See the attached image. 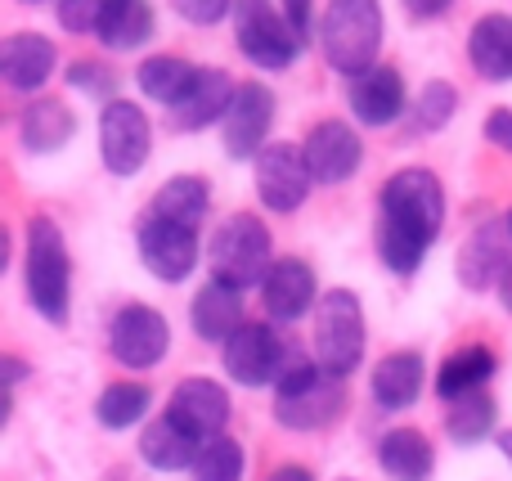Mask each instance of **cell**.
<instances>
[{
	"instance_id": "cell-1",
	"label": "cell",
	"mask_w": 512,
	"mask_h": 481,
	"mask_svg": "<svg viewBox=\"0 0 512 481\" xmlns=\"http://www.w3.org/2000/svg\"><path fill=\"white\" fill-rule=\"evenodd\" d=\"M445 225V189L432 171L405 167L387 176L382 185V225H378V252L387 270L414 275L423 252L441 239Z\"/></svg>"
},
{
	"instance_id": "cell-2",
	"label": "cell",
	"mask_w": 512,
	"mask_h": 481,
	"mask_svg": "<svg viewBox=\"0 0 512 481\" xmlns=\"http://www.w3.org/2000/svg\"><path fill=\"white\" fill-rule=\"evenodd\" d=\"M319 50L346 77L378 68L382 5L378 0H328L324 18H319Z\"/></svg>"
},
{
	"instance_id": "cell-3",
	"label": "cell",
	"mask_w": 512,
	"mask_h": 481,
	"mask_svg": "<svg viewBox=\"0 0 512 481\" xmlns=\"http://www.w3.org/2000/svg\"><path fill=\"white\" fill-rule=\"evenodd\" d=\"M279 401H274V419L292 432H315L342 414V378L328 374V369L310 365V360L288 356L279 383H274Z\"/></svg>"
},
{
	"instance_id": "cell-4",
	"label": "cell",
	"mask_w": 512,
	"mask_h": 481,
	"mask_svg": "<svg viewBox=\"0 0 512 481\" xmlns=\"http://www.w3.org/2000/svg\"><path fill=\"white\" fill-rule=\"evenodd\" d=\"M234 41H239L243 59H252L256 68L279 72L297 63L306 36L270 0H234Z\"/></svg>"
},
{
	"instance_id": "cell-5",
	"label": "cell",
	"mask_w": 512,
	"mask_h": 481,
	"mask_svg": "<svg viewBox=\"0 0 512 481\" xmlns=\"http://www.w3.org/2000/svg\"><path fill=\"white\" fill-rule=\"evenodd\" d=\"M68 284H72V261L63 248V234L54 221H32L27 230V297L50 324L68 320Z\"/></svg>"
},
{
	"instance_id": "cell-6",
	"label": "cell",
	"mask_w": 512,
	"mask_h": 481,
	"mask_svg": "<svg viewBox=\"0 0 512 481\" xmlns=\"http://www.w3.org/2000/svg\"><path fill=\"white\" fill-rule=\"evenodd\" d=\"M212 279L230 288H252V284H265L270 275V230L256 221L252 212H239L212 234Z\"/></svg>"
},
{
	"instance_id": "cell-7",
	"label": "cell",
	"mask_w": 512,
	"mask_h": 481,
	"mask_svg": "<svg viewBox=\"0 0 512 481\" xmlns=\"http://www.w3.org/2000/svg\"><path fill=\"white\" fill-rule=\"evenodd\" d=\"M315 356L319 369L346 378L351 369H360L364 356V311L360 297L351 288H328L319 297V315H315Z\"/></svg>"
},
{
	"instance_id": "cell-8",
	"label": "cell",
	"mask_w": 512,
	"mask_h": 481,
	"mask_svg": "<svg viewBox=\"0 0 512 481\" xmlns=\"http://www.w3.org/2000/svg\"><path fill=\"white\" fill-rule=\"evenodd\" d=\"M153 149V126L144 117L140 104L131 99H108V108L99 113V158L113 176H135L149 162Z\"/></svg>"
},
{
	"instance_id": "cell-9",
	"label": "cell",
	"mask_w": 512,
	"mask_h": 481,
	"mask_svg": "<svg viewBox=\"0 0 512 481\" xmlns=\"http://www.w3.org/2000/svg\"><path fill=\"white\" fill-rule=\"evenodd\" d=\"M310 185V162L297 144H265V153L256 158V194L270 212H297L306 203Z\"/></svg>"
},
{
	"instance_id": "cell-10",
	"label": "cell",
	"mask_w": 512,
	"mask_h": 481,
	"mask_svg": "<svg viewBox=\"0 0 512 481\" xmlns=\"http://www.w3.org/2000/svg\"><path fill=\"white\" fill-rule=\"evenodd\" d=\"M283 365H288V351H283L279 333L270 324H243L230 342H225V369L239 387H265L279 383Z\"/></svg>"
},
{
	"instance_id": "cell-11",
	"label": "cell",
	"mask_w": 512,
	"mask_h": 481,
	"mask_svg": "<svg viewBox=\"0 0 512 481\" xmlns=\"http://www.w3.org/2000/svg\"><path fill=\"white\" fill-rule=\"evenodd\" d=\"M167 342V320L153 306H122L113 315V329H108V347L126 369H153L167 356Z\"/></svg>"
},
{
	"instance_id": "cell-12",
	"label": "cell",
	"mask_w": 512,
	"mask_h": 481,
	"mask_svg": "<svg viewBox=\"0 0 512 481\" xmlns=\"http://www.w3.org/2000/svg\"><path fill=\"white\" fill-rule=\"evenodd\" d=\"M140 261L149 275H158L162 284H180L194 275L198 266V230L171 221H144L140 225Z\"/></svg>"
},
{
	"instance_id": "cell-13",
	"label": "cell",
	"mask_w": 512,
	"mask_h": 481,
	"mask_svg": "<svg viewBox=\"0 0 512 481\" xmlns=\"http://www.w3.org/2000/svg\"><path fill=\"white\" fill-rule=\"evenodd\" d=\"M270 126H274V95L265 86H256V81L239 86V95H234L230 113H225V122H221L225 153H230V158H239V162L261 158Z\"/></svg>"
},
{
	"instance_id": "cell-14",
	"label": "cell",
	"mask_w": 512,
	"mask_h": 481,
	"mask_svg": "<svg viewBox=\"0 0 512 481\" xmlns=\"http://www.w3.org/2000/svg\"><path fill=\"white\" fill-rule=\"evenodd\" d=\"M167 419H176L189 437L207 446V441L225 437V423H230V396H225V387H216L212 378H185V383L171 392Z\"/></svg>"
},
{
	"instance_id": "cell-15",
	"label": "cell",
	"mask_w": 512,
	"mask_h": 481,
	"mask_svg": "<svg viewBox=\"0 0 512 481\" xmlns=\"http://www.w3.org/2000/svg\"><path fill=\"white\" fill-rule=\"evenodd\" d=\"M301 153H306V162H310V176H315V185H342V180H351L355 171H360V162H364L360 135H355L346 122H319V126H310Z\"/></svg>"
},
{
	"instance_id": "cell-16",
	"label": "cell",
	"mask_w": 512,
	"mask_h": 481,
	"mask_svg": "<svg viewBox=\"0 0 512 481\" xmlns=\"http://www.w3.org/2000/svg\"><path fill=\"white\" fill-rule=\"evenodd\" d=\"M234 95H239V86L225 68H198L194 86L171 108V122H176V131H207L212 122H225Z\"/></svg>"
},
{
	"instance_id": "cell-17",
	"label": "cell",
	"mask_w": 512,
	"mask_h": 481,
	"mask_svg": "<svg viewBox=\"0 0 512 481\" xmlns=\"http://www.w3.org/2000/svg\"><path fill=\"white\" fill-rule=\"evenodd\" d=\"M54 63H59L54 41L41 32H14L0 45V77H5L9 90H23V95H32L50 81Z\"/></svg>"
},
{
	"instance_id": "cell-18",
	"label": "cell",
	"mask_w": 512,
	"mask_h": 481,
	"mask_svg": "<svg viewBox=\"0 0 512 481\" xmlns=\"http://www.w3.org/2000/svg\"><path fill=\"white\" fill-rule=\"evenodd\" d=\"M346 104H351V113L360 117L364 126H387V122H396L400 108H405V77H400L396 68H387V63H378V68H369V72H360V77H351Z\"/></svg>"
},
{
	"instance_id": "cell-19",
	"label": "cell",
	"mask_w": 512,
	"mask_h": 481,
	"mask_svg": "<svg viewBox=\"0 0 512 481\" xmlns=\"http://www.w3.org/2000/svg\"><path fill=\"white\" fill-rule=\"evenodd\" d=\"M315 297H319L315 293V270H310L306 261H297V257L274 261L270 275H265V284H261L265 311H270V320H279V324L301 320Z\"/></svg>"
},
{
	"instance_id": "cell-20",
	"label": "cell",
	"mask_w": 512,
	"mask_h": 481,
	"mask_svg": "<svg viewBox=\"0 0 512 481\" xmlns=\"http://www.w3.org/2000/svg\"><path fill=\"white\" fill-rule=\"evenodd\" d=\"M243 288H230L221 284V279H212V284L198 288L194 297V333L203 342H230L234 333L243 329Z\"/></svg>"
},
{
	"instance_id": "cell-21",
	"label": "cell",
	"mask_w": 512,
	"mask_h": 481,
	"mask_svg": "<svg viewBox=\"0 0 512 481\" xmlns=\"http://www.w3.org/2000/svg\"><path fill=\"white\" fill-rule=\"evenodd\" d=\"M423 378H427V365L418 351H391L373 369V401L382 410H409L418 401V392H423Z\"/></svg>"
},
{
	"instance_id": "cell-22",
	"label": "cell",
	"mask_w": 512,
	"mask_h": 481,
	"mask_svg": "<svg viewBox=\"0 0 512 481\" xmlns=\"http://www.w3.org/2000/svg\"><path fill=\"white\" fill-rule=\"evenodd\" d=\"M468 59L486 81H512V14H486L468 32Z\"/></svg>"
},
{
	"instance_id": "cell-23",
	"label": "cell",
	"mask_w": 512,
	"mask_h": 481,
	"mask_svg": "<svg viewBox=\"0 0 512 481\" xmlns=\"http://www.w3.org/2000/svg\"><path fill=\"white\" fill-rule=\"evenodd\" d=\"M198 450H203V441H194L176 419H167V414H162V419H153L149 428H144V437H140L144 464H153L158 473H180V468H194Z\"/></svg>"
},
{
	"instance_id": "cell-24",
	"label": "cell",
	"mask_w": 512,
	"mask_h": 481,
	"mask_svg": "<svg viewBox=\"0 0 512 481\" xmlns=\"http://www.w3.org/2000/svg\"><path fill=\"white\" fill-rule=\"evenodd\" d=\"M378 464H382V473H387L391 481H427L432 477L436 455H432V446H427L423 432L396 428V432H387V437L378 441Z\"/></svg>"
},
{
	"instance_id": "cell-25",
	"label": "cell",
	"mask_w": 512,
	"mask_h": 481,
	"mask_svg": "<svg viewBox=\"0 0 512 481\" xmlns=\"http://www.w3.org/2000/svg\"><path fill=\"white\" fill-rule=\"evenodd\" d=\"M504 266H508V257H504V225H481L477 234H472L468 243H463V252H459V279L468 288H490V284H499V275H504Z\"/></svg>"
},
{
	"instance_id": "cell-26",
	"label": "cell",
	"mask_w": 512,
	"mask_h": 481,
	"mask_svg": "<svg viewBox=\"0 0 512 481\" xmlns=\"http://www.w3.org/2000/svg\"><path fill=\"white\" fill-rule=\"evenodd\" d=\"M490 374H495V351L463 347V351H454L441 365V374H436V396H441V401H463V396L481 392V387L490 383Z\"/></svg>"
},
{
	"instance_id": "cell-27",
	"label": "cell",
	"mask_w": 512,
	"mask_h": 481,
	"mask_svg": "<svg viewBox=\"0 0 512 481\" xmlns=\"http://www.w3.org/2000/svg\"><path fill=\"white\" fill-rule=\"evenodd\" d=\"M194 77H198V68L189 59H176V54H153V59L140 63L135 86H140L149 99H158V104L176 108L180 99H185V90L194 86Z\"/></svg>"
},
{
	"instance_id": "cell-28",
	"label": "cell",
	"mask_w": 512,
	"mask_h": 481,
	"mask_svg": "<svg viewBox=\"0 0 512 481\" xmlns=\"http://www.w3.org/2000/svg\"><path fill=\"white\" fill-rule=\"evenodd\" d=\"M153 221H171V225H185V230H198V221L207 216V185L198 176H176L158 189L149 207Z\"/></svg>"
},
{
	"instance_id": "cell-29",
	"label": "cell",
	"mask_w": 512,
	"mask_h": 481,
	"mask_svg": "<svg viewBox=\"0 0 512 481\" xmlns=\"http://www.w3.org/2000/svg\"><path fill=\"white\" fill-rule=\"evenodd\" d=\"M77 131V117L59 104V99H36L32 108L23 113V144L32 153H54L72 140Z\"/></svg>"
},
{
	"instance_id": "cell-30",
	"label": "cell",
	"mask_w": 512,
	"mask_h": 481,
	"mask_svg": "<svg viewBox=\"0 0 512 481\" xmlns=\"http://www.w3.org/2000/svg\"><path fill=\"white\" fill-rule=\"evenodd\" d=\"M95 36L108 45V50H140V45L153 36V5L149 0H117Z\"/></svg>"
},
{
	"instance_id": "cell-31",
	"label": "cell",
	"mask_w": 512,
	"mask_h": 481,
	"mask_svg": "<svg viewBox=\"0 0 512 481\" xmlns=\"http://www.w3.org/2000/svg\"><path fill=\"white\" fill-rule=\"evenodd\" d=\"M149 387L144 383H108L104 392H99L95 401V419L104 423V428L122 432V428H135V423L149 414Z\"/></svg>"
},
{
	"instance_id": "cell-32",
	"label": "cell",
	"mask_w": 512,
	"mask_h": 481,
	"mask_svg": "<svg viewBox=\"0 0 512 481\" xmlns=\"http://www.w3.org/2000/svg\"><path fill=\"white\" fill-rule=\"evenodd\" d=\"M495 428V401L486 392H472L463 401H450V414H445V432H450L459 446H472L486 432Z\"/></svg>"
},
{
	"instance_id": "cell-33",
	"label": "cell",
	"mask_w": 512,
	"mask_h": 481,
	"mask_svg": "<svg viewBox=\"0 0 512 481\" xmlns=\"http://www.w3.org/2000/svg\"><path fill=\"white\" fill-rule=\"evenodd\" d=\"M243 477V446L230 437H216L198 450L194 481H239Z\"/></svg>"
},
{
	"instance_id": "cell-34",
	"label": "cell",
	"mask_w": 512,
	"mask_h": 481,
	"mask_svg": "<svg viewBox=\"0 0 512 481\" xmlns=\"http://www.w3.org/2000/svg\"><path fill=\"white\" fill-rule=\"evenodd\" d=\"M454 108H459V90L450 81H427L423 95H418V126L423 131H441L454 117Z\"/></svg>"
},
{
	"instance_id": "cell-35",
	"label": "cell",
	"mask_w": 512,
	"mask_h": 481,
	"mask_svg": "<svg viewBox=\"0 0 512 481\" xmlns=\"http://www.w3.org/2000/svg\"><path fill=\"white\" fill-rule=\"evenodd\" d=\"M113 5L117 0H59V27H68V32H77V36L99 32V23L108 18Z\"/></svg>"
},
{
	"instance_id": "cell-36",
	"label": "cell",
	"mask_w": 512,
	"mask_h": 481,
	"mask_svg": "<svg viewBox=\"0 0 512 481\" xmlns=\"http://www.w3.org/2000/svg\"><path fill=\"white\" fill-rule=\"evenodd\" d=\"M171 9L194 27H212V23H221L225 14H234V0H171Z\"/></svg>"
},
{
	"instance_id": "cell-37",
	"label": "cell",
	"mask_w": 512,
	"mask_h": 481,
	"mask_svg": "<svg viewBox=\"0 0 512 481\" xmlns=\"http://www.w3.org/2000/svg\"><path fill=\"white\" fill-rule=\"evenodd\" d=\"M68 81L77 90H90V95H104V90H113V77H108V68H104V63H95V59H77V63H72Z\"/></svg>"
},
{
	"instance_id": "cell-38",
	"label": "cell",
	"mask_w": 512,
	"mask_h": 481,
	"mask_svg": "<svg viewBox=\"0 0 512 481\" xmlns=\"http://www.w3.org/2000/svg\"><path fill=\"white\" fill-rule=\"evenodd\" d=\"M486 140L495 144V149L512 153V108H495V113L486 117Z\"/></svg>"
},
{
	"instance_id": "cell-39",
	"label": "cell",
	"mask_w": 512,
	"mask_h": 481,
	"mask_svg": "<svg viewBox=\"0 0 512 481\" xmlns=\"http://www.w3.org/2000/svg\"><path fill=\"white\" fill-rule=\"evenodd\" d=\"M279 9L288 14V23L297 27L301 36L310 32V14H315V0H279Z\"/></svg>"
},
{
	"instance_id": "cell-40",
	"label": "cell",
	"mask_w": 512,
	"mask_h": 481,
	"mask_svg": "<svg viewBox=\"0 0 512 481\" xmlns=\"http://www.w3.org/2000/svg\"><path fill=\"white\" fill-rule=\"evenodd\" d=\"M450 5H454V0H405V9L414 18H441Z\"/></svg>"
},
{
	"instance_id": "cell-41",
	"label": "cell",
	"mask_w": 512,
	"mask_h": 481,
	"mask_svg": "<svg viewBox=\"0 0 512 481\" xmlns=\"http://www.w3.org/2000/svg\"><path fill=\"white\" fill-rule=\"evenodd\" d=\"M270 481H315V477H310L301 464H283V468H274L270 473Z\"/></svg>"
},
{
	"instance_id": "cell-42",
	"label": "cell",
	"mask_w": 512,
	"mask_h": 481,
	"mask_svg": "<svg viewBox=\"0 0 512 481\" xmlns=\"http://www.w3.org/2000/svg\"><path fill=\"white\" fill-rule=\"evenodd\" d=\"M499 302L512 311V257H508V266H504V275H499Z\"/></svg>"
},
{
	"instance_id": "cell-43",
	"label": "cell",
	"mask_w": 512,
	"mask_h": 481,
	"mask_svg": "<svg viewBox=\"0 0 512 481\" xmlns=\"http://www.w3.org/2000/svg\"><path fill=\"white\" fill-rule=\"evenodd\" d=\"M495 446L504 450V455H508V464H512V428H504V432H499V437H495Z\"/></svg>"
},
{
	"instance_id": "cell-44",
	"label": "cell",
	"mask_w": 512,
	"mask_h": 481,
	"mask_svg": "<svg viewBox=\"0 0 512 481\" xmlns=\"http://www.w3.org/2000/svg\"><path fill=\"white\" fill-rule=\"evenodd\" d=\"M23 5H41V0H23Z\"/></svg>"
},
{
	"instance_id": "cell-45",
	"label": "cell",
	"mask_w": 512,
	"mask_h": 481,
	"mask_svg": "<svg viewBox=\"0 0 512 481\" xmlns=\"http://www.w3.org/2000/svg\"><path fill=\"white\" fill-rule=\"evenodd\" d=\"M508 234H512V212H508Z\"/></svg>"
}]
</instances>
